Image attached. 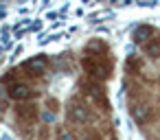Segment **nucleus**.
I'll return each mask as SVG.
<instances>
[{"instance_id":"nucleus-10","label":"nucleus","mask_w":160,"mask_h":140,"mask_svg":"<svg viewBox=\"0 0 160 140\" xmlns=\"http://www.w3.org/2000/svg\"><path fill=\"white\" fill-rule=\"evenodd\" d=\"M2 112H5V105H2V103H0V116H2Z\"/></svg>"},{"instance_id":"nucleus-1","label":"nucleus","mask_w":160,"mask_h":140,"mask_svg":"<svg viewBox=\"0 0 160 140\" xmlns=\"http://www.w3.org/2000/svg\"><path fill=\"white\" fill-rule=\"evenodd\" d=\"M83 68H86V72L92 79H105L110 75V64H105L103 55H99V53H90L88 51V55L83 57Z\"/></svg>"},{"instance_id":"nucleus-2","label":"nucleus","mask_w":160,"mask_h":140,"mask_svg":"<svg viewBox=\"0 0 160 140\" xmlns=\"http://www.w3.org/2000/svg\"><path fill=\"white\" fill-rule=\"evenodd\" d=\"M46 66H48L46 57H35V59H29V61L22 66V70H24L29 77H40V75H44Z\"/></svg>"},{"instance_id":"nucleus-8","label":"nucleus","mask_w":160,"mask_h":140,"mask_svg":"<svg viewBox=\"0 0 160 140\" xmlns=\"http://www.w3.org/2000/svg\"><path fill=\"white\" fill-rule=\"evenodd\" d=\"M132 114H134V118H136L138 123H145V120L149 118V107H147V105H134Z\"/></svg>"},{"instance_id":"nucleus-9","label":"nucleus","mask_w":160,"mask_h":140,"mask_svg":"<svg viewBox=\"0 0 160 140\" xmlns=\"http://www.w3.org/2000/svg\"><path fill=\"white\" fill-rule=\"evenodd\" d=\"M145 48H147V53H149L151 57H158V55H160V40H158V37H153Z\"/></svg>"},{"instance_id":"nucleus-5","label":"nucleus","mask_w":160,"mask_h":140,"mask_svg":"<svg viewBox=\"0 0 160 140\" xmlns=\"http://www.w3.org/2000/svg\"><path fill=\"white\" fill-rule=\"evenodd\" d=\"M31 88L29 85H24V83H11L9 85V96L11 99H16V101H27V99H31Z\"/></svg>"},{"instance_id":"nucleus-3","label":"nucleus","mask_w":160,"mask_h":140,"mask_svg":"<svg viewBox=\"0 0 160 140\" xmlns=\"http://www.w3.org/2000/svg\"><path fill=\"white\" fill-rule=\"evenodd\" d=\"M68 118L72 120V123H86L88 118H90V112H88V107L83 105V103H70V107H68Z\"/></svg>"},{"instance_id":"nucleus-4","label":"nucleus","mask_w":160,"mask_h":140,"mask_svg":"<svg viewBox=\"0 0 160 140\" xmlns=\"http://www.w3.org/2000/svg\"><path fill=\"white\" fill-rule=\"evenodd\" d=\"M16 116L20 120H24V123H33L38 118V107L31 105V103H22V105L16 107Z\"/></svg>"},{"instance_id":"nucleus-6","label":"nucleus","mask_w":160,"mask_h":140,"mask_svg":"<svg viewBox=\"0 0 160 140\" xmlns=\"http://www.w3.org/2000/svg\"><path fill=\"white\" fill-rule=\"evenodd\" d=\"M153 37H156V31H153L151 27H138L136 33H134V40H136L138 44H142V46H147Z\"/></svg>"},{"instance_id":"nucleus-7","label":"nucleus","mask_w":160,"mask_h":140,"mask_svg":"<svg viewBox=\"0 0 160 140\" xmlns=\"http://www.w3.org/2000/svg\"><path fill=\"white\" fill-rule=\"evenodd\" d=\"M88 99L90 101H97L99 105H105V96H103V92H101V88L99 85H88Z\"/></svg>"}]
</instances>
